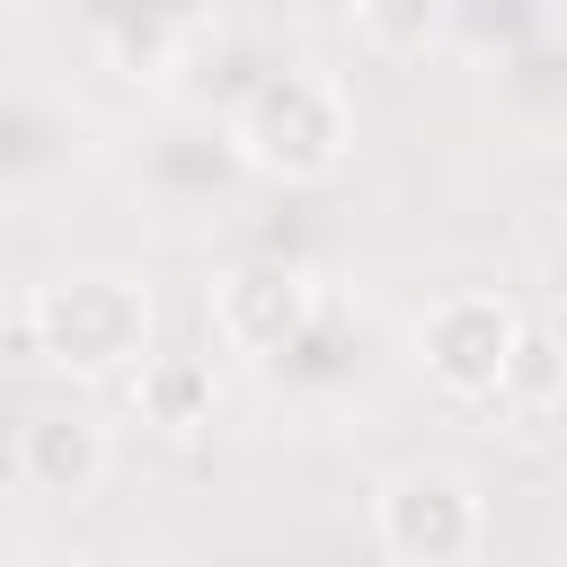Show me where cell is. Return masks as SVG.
I'll list each match as a JSON object with an SVG mask.
<instances>
[{
    "instance_id": "obj_1",
    "label": "cell",
    "mask_w": 567,
    "mask_h": 567,
    "mask_svg": "<svg viewBox=\"0 0 567 567\" xmlns=\"http://www.w3.org/2000/svg\"><path fill=\"white\" fill-rule=\"evenodd\" d=\"M239 159L266 168V177H328L346 159V106L319 71H266L248 97H239V124H230Z\"/></svg>"
},
{
    "instance_id": "obj_5",
    "label": "cell",
    "mask_w": 567,
    "mask_h": 567,
    "mask_svg": "<svg viewBox=\"0 0 567 567\" xmlns=\"http://www.w3.org/2000/svg\"><path fill=\"white\" fill-rule=\"evenodd\" d=\"M213 319H221V337H230L239 354H284V346H301V328H310V284L284 275V266H239V275L221 284Z\"/></svg>"
},
{
    "instance_id": "obj_3",
    "label": "cell",
    "mask_w": 567,
    "mask_h": 567,
    "mask_svg": "<svg viewBox=\"0 0 567 567\" xmlns=\"http://www.w3.org/2000/svg\"><path fill=\"white\" fill-rule=\"evenodd\" d=\"M514 310L496 301V292H452V301H434V319H425V372L452 390V399H487V390H505V354H514Z\"/></svg>"
},
{
    "instance_id": "obj_9",
    "label": "cell",
    "mask_w": 567,
    "mask_h": 567,
    "mask_svg": "<svg viewBox=\"0 0 567 567\" xmlns=\"http://www.w3.org/2000/svg\"><path fill=\"white\" fill-rule=\"evenodd\" d=\"M354 18H363V35H372V44L408 53V44H425V27H434V0H354Z\"/></svg>"
},
{
    "instance_id": "obj_7",
    "label": "cell",
    "mask_w": 567,
    "mask_h": 567,
    "mask_svg": "<svg viewBox=\"0 0 567 567\" xmlns=\"http://www.w3.org/2000/svg\"><path fill=\"white\" fill-rule=\"evenodd\" d=\"M142 408H151L159 425H204V408H213V372H204L195 354L151 363V372H142Z\"/></svg>"
},
{
    "instance_id": "obj_4",
    "label": "cell",
    "mask_w": 567,
    "mask_h": 567,
    "mask_svg": "<svg viewBox=\"0 0 567 567\" xmlns=\"http://www.w3.org/2000/svg\"><path fill=\"white\" fill-rule=\"evenodd\" d=\"M381 549L390 558H425V567L470 558L478 549V496H470V478H452V470L390 478V496H381Z\"/></svg>"
},
{
    "instance_id": "obj_2",
    "label": "cell",
    "mask_w": 567,
    "mask_h": 567,
    "mask_svg": "<svg viewBox=\"0 0 567 567\" xmlns=\"http://www.w3.org/2000/svg\"><path fill=\"white\" fill-rule=\"evenodd\" d=\"M27 319H35V354H44V363L106 372V363L142 354L151 301H142L124 275H62V284H35V292H27Z\"/></svg>"
},
{
    "instance_id": "obj_8",
    "label": "cell",
    "mask_w": 567,
    "mask_h": 567,
    "mask_svg": "<svg viewBox=\"0 0 567 567\" xmlns=\"http://www.w3.org/2000/svg\"><path fill=\"white\" fill-rule=\"evenodd\" d=\"M567 390V346L558 337H514V354H505V399H523V408H549Z\"/></svg>"
},
{
    "instance_id": "obj_6",
    "label": "cell",
    "mask_w": 567,
    "mask_h": 567,
    "mask_svg": "<svg viewBox=\"0 0 567 567\" xmlns=\"http://www.w3.org/2000/svg\"><path fill=\"white\" fill-rule=\"evenodd\" d=\"M18 478L44 496H89L106 478V443L89 416H27L18 425Z\"/></svg>"
}]
</instances>
